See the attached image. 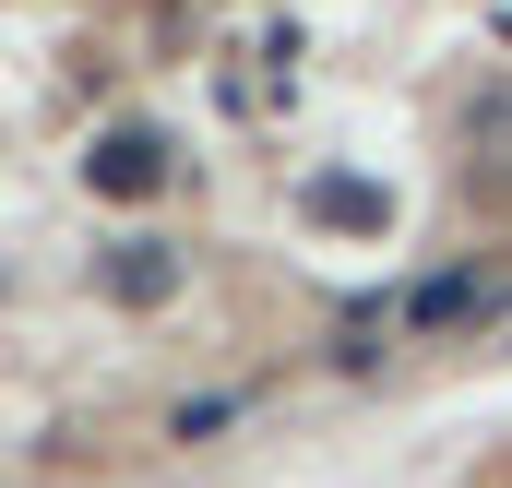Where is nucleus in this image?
I'll return each mask as SVG.
<instances>
[{
  "label": "nucleus",
  "instance_id": "obj_1",
  "mask_svg": "<svg viewBox=\"0 0 512 488\" xmlns=\"http://www.w3.org/2000/svg\"><path fill=\"white\" fill-rule=\"evenodd\" d=\"M477 310H501V286H489V274H429L393 322H405V334H441V322H477Z\"/></svg>",
  "mask_w": 512,
  "mask_h": 488
},
{
  "label": "nucleus",
  "instance_id": "obj_2",
  "mask_svg": "<svg viewBox=\"0 0 512 488\" xmlns=\"http://www.w3.org/2000/svg\"><path fill=\"white\" fill-rule=\"evenodd\" d=\"M96 179H108V191H143V179H155V143H143V131H120V143L96 155Z\"/></svg>",
  "mask_w": 512,
  "mask_h": 488
},
{
  "label": "nucleus",
  "instance_id": "obj_3",
  "mask_svg": "<svg viewBox=\"0 0 512 488\" xmlns=\"http://www.w3.org/2000/svg\"><path fill=\"white\" fill-rule=\"evenodd\" d=\"M239 405H251V393H203V405H179V417H167V441H203V429H227Z\"/></svg>",
  "mask_w": 512,
  "mask_h": 488
}]
</instances>
